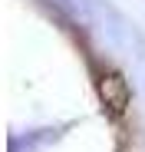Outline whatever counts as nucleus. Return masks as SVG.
Returning <instances> with one entry per match:
<instances>
[{"label": "nucleus", "instance_id": "nucleus-1", "mask_svg": "<svg viewBox=\"0 0 145 152\" xmlns=\"http://www.w3.org/2000/svg\"><path fill=\"white\" fill-rule=\"evenodd\" d=\"M96 89H99V103H102V109H106L112 119H119V116L129 109V103H132L129 83H125L115 69H102L99 80H96Z\"/></svg>", "mask_w": 145, "mask_h": 152}]
</instances>
